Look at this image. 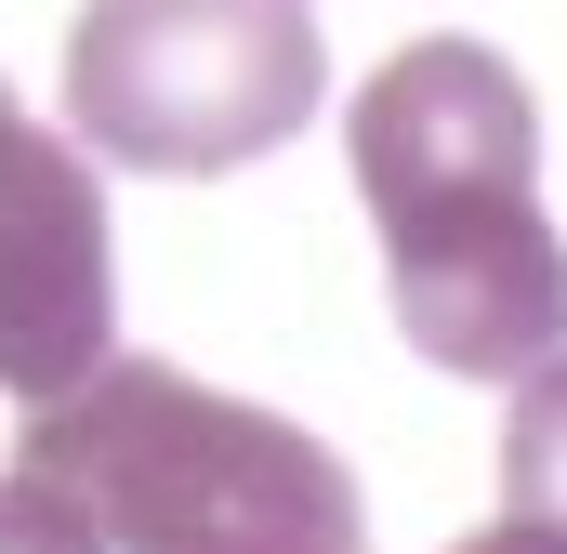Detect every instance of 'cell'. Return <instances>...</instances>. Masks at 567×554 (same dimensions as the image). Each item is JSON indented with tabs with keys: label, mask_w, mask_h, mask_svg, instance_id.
<instances>
[{
	"label": "cell",
	"mask_w": 567,
	"mask_h": 554,
	"mask_svg": "<svg viewBox=\"0 0 567 554\" xmlns=\"http://www.w3.org/2000/svg\"><path fill=\"white\" fill-rule=\"evenodd\" d=\"M330 53L303 0H80L66 133L120 172H238L317 120Z\"/></svg>",
	"instance_id": "3957f363"
},
{
	"label": "cell",
	"mask_w": 567,
	"mask_h": 554,
	"mask_svg": "<svg viewBox=\"0 0 567 554\" xmlns=\"http://www.w3.org/2000/svg\"><path fill=\"white\" fill-rule=\"evenodd\" d=\"M357 198L410 357L515 383L567 343V238L542 212V106L488 40H410L357 93Z\"/></svg>",
	"instance_id": "6da1fadb"
},
{
	"label": "cell",
	"mask_w": 567,
	"mask_h": 554,
	"mask_svg": "<svg viewBox=\"0 0 567 554\" xmlns=\"http://www.w3.org/2000/svg\"><path fill=\"white\" fill-rule=\"evenodd\" d=\"M449 554H567V542H555V529H528V515H502L488 542H449Z\"/></svg>",
	"instance_id": "52a82bcc"
},
{
	"label": "cell",
	"mask_w": 567,
	"mask_h": 554,
	"mask_svg": "<svg viewBox=\"0 0 567 554\" xmlns=\"http://www.w3.org/2000/svg\"><path fill=\"white\" fill-rule=\"evenodd\" d=\"M13 462L80 489L106 554H370L343 449L158 357H106L93 383L40 397L13 422Z\"/></svg>",
	"instance_id": "7a4b0ae2"
},
{
	"label": "cell",
	"mask_w": 567,
	"mask_h": 554,
	"mask_svg": "<svg viewBox=\"0 0 567 554\" xmlns=\"http://www.w3.org/2000/svg\"><path fill=\"white\" fill-rule=\"evenodd\" d=\"M106 330H120V252H106L93 145L0 106V397L40 410L93 383Z\"/></svg>",
	"instance_id": "277c9868"
},
{
	"label": "cell",
	"mask_w": 567,
	"mask_h": 554,
	"mask_svg": "<svg viewBox=\"0 0 567 554\" xmlns=\"http://www.w3.org/2000/svg\"><path fill=\"white\" fill-rule=\"evenodd\" d=\"M0 554H106V529H93L80 489H53L40 462H13L0 475Z\"/></svg>",
	"instance_id": "8992f818"
},
{
	"label": "cell",
	"mask_w": 567,
	"mask_h": 554,
	"mask_svg": "<svg viewBox=\"0 0 567 554\" xmlns=\"http://www.w3.org/2000/svg\"><path fill=\"white\" fill-rule=\"evenodd\" d=\"M502 515H528V529L567 542V343L542 370H515V410H502Z\"/></svg>",
	"instance_id": "5b68a950"
}]
</instances>
